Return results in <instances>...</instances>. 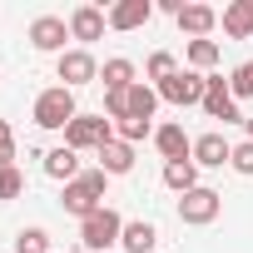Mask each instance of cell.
<instances>
[{
	"mask_svg": "<svg viewBox=\"0 0 253 253\" xmlns=\"http://www.w3.org/2000/svg\"><path fill=\"white\" fill-rule=\"evenodd\" d=\"M213 25H218V10H209V5H184L179 10V30L194 35V40H209Z\"/></svg>",
	"mask_w": 253,
	"mask_h": 253,
	"instance_id": "obj_14",
	"label": "cell"
},
{
	"mask_svg": "<svg viewBox=\"0 0 253 253\" xmlns=\"http://www.w3.org/2000/svg\"><path fill=\"white\" fill-rule=\"evenodd\" d=\"M20 189H25L20 169H15V164H5V169H0V199H20Z\"/></svg>",
	"mask_w": 253,
	"mask_h": 253,
	"instance_id": "obj_27",
	"label": "cell"
},
{
	"mask_svg": "<svg viewBox=\"0 0 253 253\" xmlns=\"http://www.w3.org/2000/svg\"><path fill=\"white\" fill-rule=\"evenodd\" d=\"M154 144H159L164 164L169 159H194V139L184 134V124H164V129H154Z\"/></svg>",
	"mask_w": 253,
	"mask_h": 253,
	"instance_id": "obj_11",
	"label": "cell"
},
{
	"mask_svg": "<svg viewBox=\"0 0 253 253\" xmlns=\"http://www.w3.org/2000/svg\"><path fill=\"white\" fill-rule=\"evenodd\" d=\"M228 89H233V99H253V60H243L228 75Z\"/></svg>",
	"mask_w": 253,
	"mask_h": 253,
	"instance_id": "obj_24",
	"label": "cell"
},
{
	"mask_svg": "<svg viewBox=\"0 0 253 253\" xmlns=\"http://www.w3.org/2000/svg\"><path fill=\"white\" fill-rule=\"evenodd\" d=\"M15 253H50V233L45 228H20L15 233Z\"/></svg>",
	"mask_w": 253,
	"mask_h": 253,
	"instance_id": "obj_23",
	"label": "cell"
},
{
	"mask_svg": "<svg viewBox=\"0 0 253 253\" xmlns=\"http://www.w3.org/2000/svg\"><path fill=\"white\" fill-rule=\"evenodd\" d=\"M204 89H209V75L199 70H174L169 80H159V99L169 104H204Z\"/></svg>",
	"mask_w": 253,
	"mask_h": 253,
	"instance_id": "obj_5",
	"label": "cell"
},
{
	"mask_svg": "<svg viewBox=\"0 0 253 253\" xmlns=\"http://www.w3.org/2000/svg\"><path fill=\"white\" fill-rule=\"evenodd\" d=\"M109 139H114V124H109L104 114H75V124L65 129V144H70L75 154H80V149H94V154H99Z\"/></svg>",
	"mask_w": 253,
	"mask_h": 253,
	"instance_id": "obj_4",
	"label": "cell"
},
{
	"mask_svg": "<svg viewBox=\"0 0 253 253\" xmlns=\"http://www.w3.org/2000/svg\"><path fill=\"white\" fill-rule=\"evenodd\" d=\"M218 209H223V194H213V189H189V194H179V223H194V228H204V223H213L218 218Z\"/></svg>",
	"mask_w": 253,
	"mask_h": 253,
	"instance_id": "obj_6",
	"label": "cell"
},
{
	"mask_svg": "<svg viewBox=\"0 0 253 253\" xmlns=\"http://www.w3.org/2000/svg\"><path fill=\"white\" fill-rule=\"evenodd\" d=\"M5 164H15V134H10V124L0 119V169Z\"/></svg>",
	"mask_w": 253,
	"mask_h": 253,
	"instance_id": "obj_29",
	"label": "cell"
},
{
	"mask_svg": "<svg viewBox=\"0 0 253 253\" xmlns=\"http://www.w3.org/2000/svg\"><path fill=\"white\" fill-rule=\"evenodd\" d=\"M149 15H154L149 0H119V5L109 10V30H139Z\"/></svg>",
	"mask_w": 253,
	"mask_h": 253,
	"instance_id": "obj_12",
	"label": "cell"
},
{
	"mask_svg": "<svg viewBox=\"0 0 253 253\" xmlns=\"http://www.w3.org/2000/svg\"><path fill=\"white\" fill-rule=\"evenodd\" d=\"M119 238H124V218H119V213H114L109 204H104L99 213H89V218L80 223V243H84L89 253H104V248H114Z\"/></svg>",
	"mask_w": 253,
	"mask_h": 253,
	"instance_id": "obj_3",
	"label": "cell"
},
{
	"mask_svg": "<svg viewBox=\"0 0 253 253\" xmlns=\"http://www.w3.org/2000/svg\"><path fill=\"white\" fill-rule=\"evenodd\" d=\"M164 184L179 189V194L199 189V164H194V159H169V164H164Z\"/></svg>",
	"mask_w": 253,
	"mask_h": 253,
	"instance_id": "obj_19",
	"label": "cell"
},
{
	"mask_svg": "<svg viewBox=\"0 0 253 253\" xmlns=\"http://www.w3.org/2000/svg\"><path fill=\"white\" fill-rule=\"evenodd\" d=\"M218 55H223V50H218V40H189V65H194L199 75H204V70H213V65H218Z\"/></svg>",
	"mask_w": 253,
	"mask_h": 253,
	"instance_id": "obj_22",
	"label": "cell"
},
{
	"mask_svg": "<svg viewBox=\"0 0 253 253\" xmlns=\"http://www.w3.org/2000/svg\"><path fill=\"white\" fill-rule=\"evenodd\" d=\"M45 174H50V179H60V184H70V179H80V154H75L70 144H60V149H50V154H45Z\"/></svg>",
	"mask_w": 253,
	"mask_h": 253,
	"instance_id": "obj_15",
	"label": "cell"
},
{
	"mask_svg": "<svg viewBox=\"0 0 253 253\" xmlns=\"http://www.w3.org/2000/svg\"><path fill=\"white\" fill-rule=\"evenodd\" d=\"M60 80H65V89H80V84L99 80L94 55H89V50H65V55H60Z\"/></svg>",
	"mask_w": 253,
	"mask_h": 253,
	"instance_id": "obj_8",
	"label": "cell"
},
{
	"mask_svg": "<svg viewBox=\"0 0 253 253\" xmlns=\"http://www.w3.org/2000/svg\"><path fill=\"white\" fill-rule=\"evenodd\" d=\"M99 169H104V174H129V169H134V144L109 139V144L99 149Z\"/></svg>",
	"mask_w": 253,
	"mask_h": 253,
	"instance_id": "obj_16",
	"label": "cell"
},
{
	"mask_svg": "<svg viewBox=\"0 0 253 253\" xmlns=\"http://www.w3.org/2000/svg\"><path fill=\"white\" fill-rule=\"evenodd\" d=\"M233 159V144L223 139V134H199L194 139V164H204V169H223Z\"/></svg>",
	"mask_w": 253,
	"mask_h": 253,
	"instance_id": "obj_10",
	"label": "cell"
},
{
	"mask_svg": "<svg viewBox=\"0 0 253 253\" xmlns=\"http://www.w3.org/2000/svg\"><path fill=\"white\" fill-rule=\"evenodd\" d=\"M223 35H233V40L253 35V0H233V5L223 10Z\"/></svg>",
	"mask_w": 253,
	"mask_h": 253,
	"instance_id": "obj_18",
	"label": "cell"
},
{
	"mask_svg": "<svg viewBox=\"0 0 253 253\" xmlns=\"http://www.w3.org/2000/svg\"><path fill=\"white\" fill-rule=\"evenodd\" d=\"M75 89H65V84H55V89H45L40 99H35V124L40 129H70L75 124Z\"/></svg>",
	"mask_w": 253,
	"mask_h": 253,
	"instance_id": "obj_2",
	"label": "cell"
},
{
	"mask_svg": "<svg viewBox=\"0 0 253 253\" xmlns=\"http://www.w3.org/2000/svg\"><path fill=\"white\" fill-rule=\"evenodd\" d=\"M204 114H209V119H223V124H243L238 99H233V89H228V80H223V75H209V89H204Z\"/></svg>",
	"mask_w": 253,
	"mask_h": 253,
	"instance_id": "obj_7",
	"label": "cell"
},
{
	"mask_svg": "<svg viewBox=\"0 0 253 253\" xmlns=\"http://www.w3.org/2000/svg\"><path fill=\"white\" fill-rule=\"evenodd\" d=\"M243 129H248V139H253V119H243Z\"/></svg>",
	"mask_w": 253,
	"mask_h": 253,
	"instance_id": "obj_30",
	"label": "cell"
},
{
	"mask_svg": "<svg viewBox=\"0 0 253 253\" xmlns=\"http://www.w3.org/2000/svg\"><path fill=\"white\" fill-rule=\"evenodd\" d=\"M104 25H109V15H104L99 5H80V10L70 15V35H75V40H99Z\"/></svg>",
	"mask_w": 253,
	"mask_h": 253,
	"instance_id": "obj_13",
	"label": "cell"
},
{
	"mask_svg": "<svg viewBox=\"0 0 253 253\" xmlns=\"http://www.w3.org/2000/svg\"><path fill=\"white\" fill-rule=\"evenodd\" d=\"M238 174H253V139H243V144H233V159H228Z\"/></svg>",
	"mask_w": 253,
	"mask_h": 253,
	"instance_id": "obj_28",
	"label": "cell"
},
{
	"mask_svg": "<svg viewBox=\"0 0 253 253\" xmlns=\"http://www.w3.org/2000/svg\"><path fill=\"white\" fill-rule=\"evenodd\" d=\"M104 184H109L104 169H89V174L70 179V184H65V213H75L80 223H84L89 213H99V209H104Z\"/></svg>",
	"mask_w": 253,
	"mask_h": 253,
	"instance_id": "obj_1",
	"label": "cell"
},
{
	"mask_svg": "<svg viewBox=\"0 0 253 253\" xmlns=\"http://www.w3.org/2000/svg\"><path fill=\"white\" fill-rule=\"evenodd\" d=\"M114 134L124 144H139V139H149V124L144 119H114Z\"/></svg>",
	"mask_w": 253,
	"mask_h": 253,
	"instance_id": "obj_25",
	"label": "cell"
},
{
	"mask_svg": "<svg viewBox=\"0 0 253 253\" xmlns=\"http://www.w3.org/2000/svg\"><path fill=\"white\" fill-rule=\"evenodd\" d=\"M65 40H70V25L60 20V15H40L35 25H30V45L35 50H45V55H65Z\"/></svg>",
	"mask_w": 253,
	"mask_h": 253,
	"instance_id": "obj_9",
	"label": "cell"
},
{
	"mask_svg": "<svg viewBox=\"0 0 253 253\" xmlns=\"http://www.w3.org/2000/svg\"><path fill=\"white\" fill-rule=\"evenodd\" d=\"M99 80H104V89H129V84H139V80H134V65H129V60H104Z\"/></svg>",
	"mask_w": 253,
	"mask_h": 253,
	"instance_id": "obj_21",
	"label": "cell"
},
{
	"mask_svg": "<svg viewBox=\"0 0 253 253\" xmlns=\"http://www.w3.org/2000/svg\"><path fill=\"white\" fill-rule=\"evenodd\" d=\"M174 70H179V65H174V55H169V50H159V55H149V65H144V75H149V80H169Z\"/></svg>",
	"mask_w": 253,
	"mask_h": 253,
	"instance_id": "obj_26",
	"label": "cell"
},
{
	"mask_svg": "<svg viewBox=\"0 0 253 253\" xmlns=\"http://www.w3.org/2000/svg\"><path fill=\"white\" fill-rule=\"evenodd\" d=\"M154 243H159V228L154 223H124V238H119V248L124 253H154Z\"/></svg>",
	"mask_w": 253,
	"mask_h": 253,
	"instance_id": "obj_17",
	"label": "cell"
},
{
	"mask_svg": "<svg viewBox=\"0 0 253 253\" xmlns=\"http://www.w3.org/2000/svg\"><path fill=\"white\" fill-rule=\"evenodd\" d=\"M154 109H159V89H149V84H134L129 89V114H124V119H154Z\"/></svg>",
	"mask_w": 253,
	"mask_h": 253,
	"instance_id": "obj_20",
	"label": "cell"
}]
</instances>
